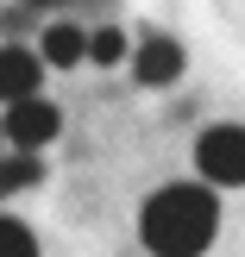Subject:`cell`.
Masks as SVG:
<instances>
[{
    "label": "cell",
    "mask_w": 245,
    "mask_h": 257,
    "mask_svg": "<svg viewBox=\"0 0 245 257\" xmlns=\"http://www.w3.org/2000/svg\"><path fill=\"white\" fill-rule=\"evenodd\" d=\"M195 176L208 188H245V125H208L195 138Z\"/></svg>",
    "instance_id": "7a4b0ae2"
},
{
    "label": "cell",
    "mask_w": 245,
    "mask_h": 257,
    "mask_svg": "<svg viewBox=\"0 0 245 257\" xmlns=\"http://www.w3.org/2000/svg\"><path fill=\"white\" fill-rule=\"evenodd\" d=\"M0 132H7L13 151H44L50 138L63 132V107L44 100V94H19V100H7V113H0Z\"/></svg>",
    "instance_id": "3957f363"
},
{
    "label": "cell",
    "mask_w": 245,
    "mask_h": 257,
    "mask_svg": "<svg viewBox=\"0 0 245 257\" xmlns=\"http://www.w3.org/2000/svg\"><path fill=\"white\" fill-rule=\"evenodd\" d=\"M44 182V163H38V151H13V157H0V201L7 195H25V188Z\"/></svg>",
    "instance_id": "52a82bcc"
},
{
    "label": "cell",
    "mask_w": 245,
    "mask_h": 257,
    "mask_svg": "<svg viewBox=\"0 0 245 257\" xmlns=\"http://www.w3.org/2000/svg\"><path fill=\"white\" fill-rule=\"evenodd\" d=\"M82 50H88V32H82L75 19L44 25V38H38V57H44V69H82Z\"/></svg>",
    "instance_id": "8992f818"
},
{
    "label": "cell",
    "mask_w": 245,
    "mask_h": 257,
    "mask_svg": "<svg viewBox=\"0 0 245 257\" xmlns=\"http://www.w3.org/2000/svg\"><path fill=\"white\" fill-rule=\"evenodd\" d=\"M120 57H126V32H120V25H95V32H88L82 63H95V69H113Z\"/></svg>",
    "instance_id": "ba28073f"
},
{
    "label": "cell",
    "mask_w": 245,
    "mask_h": 257,
    "mask_svg": "<svg viewBox=\"0 0 245 257\" xmlns=\"http://www.w3.org/2000/svg\"><path fill=\"white\" fill-rule=\"evenodd\" d=\"M0 257H38L32 226H19V220H7V213H0Z\"/></svg>",
    "instance_id": "9c48e42d"
},
{
    "label": "cell",
    "mask_w": 245,
    "mask_h": 257,
    "mask_svg": "<svg viewBox=\"0 0 245 257\" xmlns=\"http://www.w3.org/2000/svg\"><path fill=\"white\" fill-rule=\"evenodd\" d=\"M183 44H176L170 32H151V38H138V50H132V75H138V88H170V82H183Z\"/></svg>",
    "instance_id": "277c9868"
},
{
    "label": "cell",
    "mask_w": 245,
    "mask_h": 257,
    "mask_svg": "<svg viewBox=\"0 0 245 257\" xmlns=\"http://www.w3.org/2000/svg\"><path fill=\"white\" fill-rule=\"evenodd\" d=\"M32 13H57V7H75V0H25Z\"/></svg>",
    "instance_id": "8fae6325"
},
{
    "label": "cell",
    "mask_w": 245,
    "mask_h": 257,
    "mask_svg": "<svg viewBox=\"0 0 245 257\" xmlns=\"http://www.w3.org/2000/svg\"><path fill=\"white\" fill-rule=\"evenodd\" d=\"M44 88V57L19 38L0 44V100H19V94H38Z\"/></svg>",
    "instance_id": "5b68a950"
},
{
    "label": "cell",
    "mask_w": 245,
    "mask_h": 257,
    "mask_svg": "<svg viewBox=\"0 0 245 257\" xmlns=\"http://www.w3.org/2000/svg\"><path fill=\"white\" fill-rule=\"evenodd\" d=\"M25 25H32V7H25V0H19V7H7V13H0V32H7V38H19Z\"/></svg>",
    "instance_id": "30bf717a"
},
{
    "label": "cell",
    "mask_w": 245,
    "mask_h": 257,
    "mask_svg": "<svg viewBox=\"0 0 245 257\" xmlns=\"http://www.w3.org/2000/svg\"><path fill=\"white\" fill-rule=\"evenodd\" d=\"M220 232V195L208 182H164L138 207V238L151 257H208Z\"/></svg>",
    "instance_id": "6da1fadb"
},
{
    "label": "cell",
    "mask_w": 245,
    "mask_h": 257,
    "mask_svg": "<svg viewBox=\"0 0 245 257\" xmlns=\"http://www.w3.org/2000/svg\"><path fill=\"white\" fill-rule=\"evenodd\" d=\"M0 151H7V132H0Z\"/></svg>",
    "instance_id": "7c38bea8"
}]
</instances>
